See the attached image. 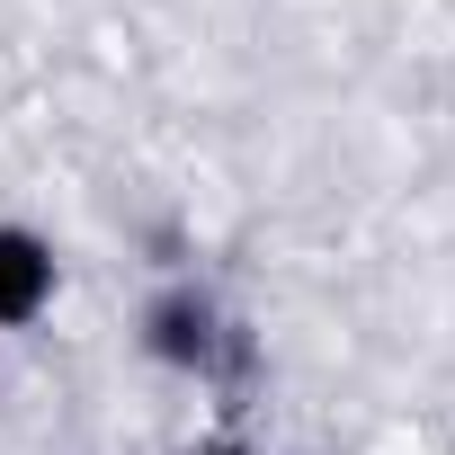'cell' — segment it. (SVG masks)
<instances>
[{
	"mask_svg": "<svg viewBox=\"0 0 455 455\" xmlns=\"http://www.w3.org/2000/svg\"><path fill=\"white\" fill-rule=\"evenodd\" d=\"M214 348H223V313H214L196 286H179V295L152 304V357H170V366H214Z\"/></svg>",
	"mask_w": 455,
	"mask_h": 455,
	"instance_id": "1",
	"label": "cell"
},
{
	"mask_svg": "<svg viewBox=\"0 0 455 455\" xmlns=\"http://www.w3.org/2000/svg\"><path fill=\"white\" fill-rule=\"evenodd\" d=\"M45 295H54V251L36 242V233H0V331H19V322H36L45 313Z\"/></svg>",
	"mask_w": 455,
	"mask_h": 455,
	"instance_id": "2",
	"label": "cell"
},
{
	"mask_svg": "<svg viewBox=\"0 0 455 455\" xmlns=\"http://www.w3.org/2000/svg\"><path fill=\"white\" fill-rule=\"evenodd\" d=\"M196 455H251V446H196Z\"/></svg>",
	"mask_w": 455,
	"mask_h": 455,
	"instance_id": "3",
	"label": "cell"
}]
</instances>
